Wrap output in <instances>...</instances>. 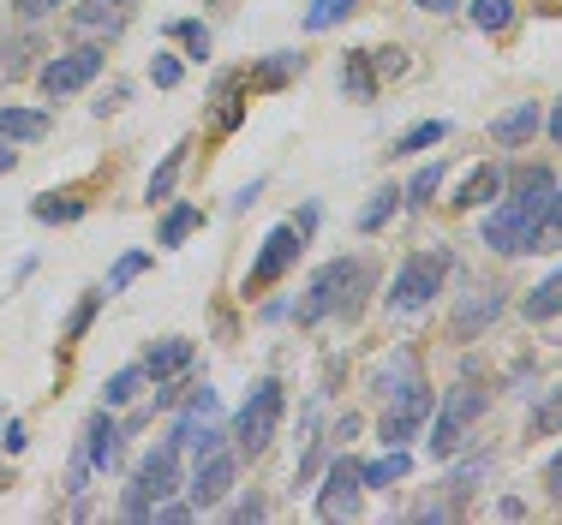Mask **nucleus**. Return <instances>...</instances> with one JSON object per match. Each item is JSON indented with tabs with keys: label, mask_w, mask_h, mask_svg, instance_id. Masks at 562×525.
Instances as JSON below:
<instances>
[{
	"label": "nucleus",
	"mask_w": 562,
	"mask_h": 525,
	"mask_svg": "<svg viewBox=\"0 0 562 525\" xmlns=\"http://www.w3.org/2000/svg\"><path fill=\"white\" fill-rule=\"evenodd\" d=\"M508 185V204L491 209L485 221V246L503 251V258H527V251H544V215H551L557 180L551 168H520Z\"/></svg>",
	"instance_id": "obj_1"
},
{
	"label": "nucleus",
	"mask_w": 562,
	"mask_h": 525,
	"mask_svg": "<svg viewBox=\"0 0 562 525\" xmlns=\"http://www.w3.org/2000/svg\"><path fill=\"white\" fill-rule=\"evenodd\" d=\"M366 287H371V263L366 258H336L305 281V299L293 305V317H300L305 329H317V322H329V317H353Z\"/></svg>",
	"instance_id": "obj_2"
},
{
	"label": "nucleus",
	"mask_w": 562,
	"mask_h": 525,
	"mask_svg": "<svg viewBox=\"0 0 562 525\" xmlns=\"http://www.w3.org/2000/svg\"><path fill=\"white\" fill-rule=\"evenodd\" d=\"M180 490V442H162V448H150L138 460V472H132L126 495H120V514L126 520H150L156 502H168V495Z\"/></svg>",
	"instance_id": "obj_3"
},
{
	"label": "nucleus",
	"mask_w": 562,
	"mask_h": 525,
	"mask_svg": "<svg viewBox=\"0 0 562 525\" xmlns=\"http://www.w3.org/2000/svg\"><path fill=\"white\" fill-rule=\"evenodd\" d=\"M485 407H491V388H479V383H454V388H443V407H437V419H431V454H437V460L461 454L467 430L485 419Z\"/></svg>",
	"instance_id": "obj_4"
},
{
	"label": "nucleus",
	"mask_w": 562,
	"mask_h": 525,
	"mask_svg": "<svg viewBox=\"0 0 562 525\" xmlns=\"http://www.w3.org/2000/svg\"><path fill=\"white\" fill-rule=\"evenodd\" d=\"M449 269H454V258H449V251H419V258H407V263L395 269L390 311H395V317H419L425 305H431L437 293H443Z\"/></svg>",
	"instance_id": "obj_5"
},
{
	"label": "nucleus",
	"mask_w": 562,
	"mask_h": 525,
	"mask_svg": "<svg viewBox=\"0 0 562 525\" xmlns=\"http://www.w3.org/2000/svg\"><path fill=\"white\" fill-rule=\"evenodd\" d=\"M312 227H317V209H300L293 221H281L276 233L263 239V251L251 258V269H246V293H263V287H276V281L293 269V258H300V246L312 239Z\"/></svg>",
	"instance_id": "obj_6"
},
{
	"label": "nucleus",
	"mask_w": 562,
	"mask_h": 525,
	"mask_svg": "<svg viewBox=\"0 0 562 525\" xmlns=\"http://www.w3.org/2000/svg\"><path fill=\"white\" fill-rule=\"evenodd\" d=\"M281 383L276 376H263V383H251V395H246V407L234 412V448L239 454H263L270 448V436L281 430Z\"/></svg>",
	"instance_id": "obj_7"
},
{
	"label": "nucleus",
	"mask_w": 562,
	"mask_h": 525,
	"mask_svg": "<svg viewBox=\"0 0 562 525\" xmlns=\"http://www.w3.org/2000/svg\"><path fill=\"white\" fill-rule=\"evenodd\" d=\"M234 478H239V448H204L198 454V472L186 478V490H192V507L204 514V507H216L227 490H234Z\"/></svg>",
	"instance_id": "obj_8"
},
{
	"label": "nucleus",
	"mask_w": 562,
	"mask_h": 525,
	"mask_svg": "<svg viewBox=\"0 0 562 525\" xmlns=\"http://www.w3.org/2000/svg\"><path fill=\"white\" fill-rule=\"evenodd\" d=\"M359 490H366V478H359V460H329V478L317 483V520H353L359 514Z\"/></svg>",
	"instance_id": "obj_9"
},
{
	"label": "nucleus",
	"mask_w": 562,
	"mask_h": 525,
	"mask_svg": "<svg viewBox=\"0 0 562 525\" xmlns=\"http://www.w3.org/2000/svg\"><path fill=\"white\" fill-rule=\"evenodd\" d=\"M425 419H431V388H425V383L395 388V395H390V412H383V442H390V448H407V436H413Z\"/></svg>",
	"instance_id": "obj_10"
},
{
	"label": "nucleus",
	"mask_w": 562,
	"mask_h": 525,
	"mask_svg": "<svg viewBox=\"0 0 562 525\" xmlns=\"http://www.w3.org/2000/svg\"><path fill=\"white\" fill-rule=\"evenodd\" d=\"M97 72H102V48H72V54H55V60L43 66V90H48V96H72V90H85Z\"/></svg>",
	"instance_id": "obj_11"
},
{
	"label": "nucleus",
	"mask_w": 562,
	"mask_h": 525,
	"mask_svg": "<svg viewBox=\"0 0 562 525\" xmlns=\"http://www.w3.org/2000/svg\"><path fill=\"white\" fill-rule=\"evenodd\" d=\"M85 460H90V472H114V460H120V424L109 419V407L85 424Z\"/></svg>",
	"instance_id": "obj_12"
},
{
	"label": "nucleus",
	"mask_w": 562,
	"mask_h": 525,
	"mask_svg": "<svg viewBox=\"0 0 562 525\" xmlns=\"http://www.w3.org/2000/svg\"><path fill=\"white\" fill-rule=\"evenodd\" d=\"M532 132H539V102H520V107H508V114L491 119V144H497V150H520Z\"/></svg>",
	"instance_id": "obj_13"
},
{
	"label": "nucleus",
	"mask_w": 562,
	"mask_h": 525,
	"mask_svg": "<svg viewBox=\"0 0 562 525\" xmlns=\"http://www.w3.org/2000/svg\"><path fill=\"white\" fill-rule=\"evenodd\" d=\"M503 317V293L497 287H479V293H467V305H461V311H454V334H461V341H473V334L479 329H485V322H497Z\"/></svg>",
	"instance_id": "obj_14"
},
{
	"label": "nucleus",
	"mask_w": 562,
	"mask_h": 525,
	"mask_svg": "<svg viewBox=\"0 0 562 525\" xmlns=\"http://www.w3.org/2000/svg\"><path fill=\"white\" fill-rule=\"evenodd\" d=\"M341 90H347V102H378V66H371V48H353L341 60Z\"/></svg>",
	"instance_id": "obj_15"
},
{
	"label": "nucleus",
	"mask_w": 562,
	"mask_h": 525,
	"mask_svg": "<svg viewBox=\"0 0 562 525\" xmlns=\"http://www.w3.org/2000/svg\"><path fill=\"white\" fill-rule=\"evenodd\" d=\"M186 365H192V341H180V334H173V341H156L150 353H144V376H150V383H168V376H180Z\"/></svg>",
	"instance_id": "obj_16"
},
{
	"label": "nucleus",
	"mask_w": 562,
	"mask_h": 525,
	"mask_svg": "<svg viewBox=\"0 0 562 525\" xmlns=\"http://www.w3.org/2000/svg\"><path fill=\"white\" fill-rule=\"evenodd\" d=\"M48 138V114L36 107H0V144H36Z\"/></svg>",
	"instance_id": "obj_17"
},
{
	"label": "nucleus",
	"mask_w": 562,
	"mask_h": 525,
	"mask_svg": "<svg viewBox=\"0 0 562 525\" xmlns=\"http://www.w3.org/2000/svg\"><path fill=\"white\" fill-rule=\"evenodd\" d=\"M497 192H503V168H491V161H479V168L461 180V192H454V209H479V204H491Z\"/></svg>",
	"instance_id": "obj_18"
},
{
	"label": "nucleus",
	"mask_w": 562,
	"mask_h": 525,
	"mask_svg": "<svg viewBox=\"0 0 562 525\" xmlns=\"http://www.w3.org/2000/svg\"><path fill=\"white\" fill-rule=\"evenodd\" d=\"M413 472V460H407V448H390L383 460H371V466H359V478H366V490H395L401 478Z\"/></svg>",
	"instance_id": "obj_19"
},
{
	"label": "nucleus",
	"mask_w": 562,
	"mask_h": 525,
	"mask_svg": "<svg viewBox=\"0 0 562 525\" xmlns=\"http://www.w3.org/2000/svg\"><path fill=\"white\" fill-rule=\"evenodd\" d=\"M520 311H527L532 322H551V317H562V269H557V275H544L539 287L527 293V305H520Z\"/></svg>",
	"instance_id": "obj_20"
},
{
	"label": "nucleus",
	"mask_w": 562,
	"mask_h": 525,
	"mask_svg": "<svg viewBox=\"0 0 562 525\" xmlns=\"http://www.w3.org/2000/svg\"><path fill=\"white\" fill-rule=\"evenodd\" d=\"M126 7L132 0H85L78 24H85V31H120V24H126Z\"/></svg>",
	"instance_id": "obj_21"
},
{
	"label": "nucleus",
	"mask_w": 562,
	"mask_h": 525,
	"mask_svg": "<svg viewBox=\"0 0 562 525\" xmlns=\"http://www.w3.org/2000/svg\"><path fill=\"white\" fill-rule=\"evenodd\" d=\"M180 168H186V144H173V150H168V161L150 173V185H144V197H150V204H168V197H173V180H180Z\"/></svg>",
	"instance_id": "obj_22"
},
{
	"label": "nucleus",
	"mask_w": 562,
	"mask_h": 525,
	"mask_svg": "<svg viewBox=\"0 0 562 525\" xmlns=\"http://www.w3.org/2000/svg\"><path fill=\"white\" fill-rule=\"evenodd\" d=\"M443 138H449V119H419L413 132L395 138V156H419V150H431V144H443Z\"/></svg>",
	"instance_id": "obj_23"
},
{
	"label": "nucleus",
	"mask_w": 562,
	"mask_h": 525,
	"mask_svg": "<svg viewBox=\"0 0 562 525\" xmlns=\"http://www.w3.org/2000/svg\"><path fill=\"white\" fill-rule=\"evenodd\" d=\"M467 12H473V24H479L485 36H503L508 24H515V0H473Z\"/></svg>",
	"instance_id": "obj_24"
},
{
	"label": "nucleus",
	"mask_w": 562,
	"mask_h": 525,
	"mask_svg": "<svg viewBox=\"0 0 562 525\" xmlns=\"http://www.w3.org/2000/svg\"><path fill=\"white\" fill-rule=\"evenodd\" d=\"M353 12H359V0H312V7H305V31H336Z\"/></svg>",
	"instance_id": "obj_25"
},
{
	"label": "nucleus",
	"mask_w": 562,
	"mask_h": 525,
	"mask_svg": "<svg viewBox=\"0 0 562 525\" xmlns=\"http://www.w3.org/2000/svg\"><path fill=\"white\" fill-rule=\"evenodd\" d=\"M150 383L144 376V365H126V370H114L109 376V388H102V407H126V400H138V388Z\"/></svg>",
	"instance_id": "obj_26"
},
{
	"label": "nucleus",
	"mask_w": 562,
	"mask_h": 525,
	"mask_svg": "<svg viewBox=\"0 0 562 525\" xmlns=\"http://www.w3.org/2000/svg\"><path fill=\"white\" fill-rule=\"evenodd\" d=\"M85 215V197L78 192H48V197H36V221H78Z\"/></svg>",
	"instance_id": "obj_27"
},
{
	"label": "nucleus",
	"mask_w": 562,
	"mask_h": 525,
	"mask_svg": "<svg viewBox=\"0 0 562 525\" xmlns=\"http://www.w3.org/2000/svg\"><path fill=\"white\" fill-rule=\"evenodd\" d=\"M198 221H204V215H198L192 204H173V209L162 215V233H156V246H180V239L192 233Z\"/></svg>",
	"instance_id": "obj_28"
},
{
	"label": "nucleus",
	"mask_w": 562,
	"mask_h": 525,
	"mask_svg": "<svg viewBox=\"0 0 562 525\" xmlns=\"http://www.w3.org/2000/svg\"><path fill=\"white\" fill-rule=\"evenodd\" d=\"M395 204H401V192H395V185H383V192H371V204L359 209V227H366V233H378V227L395 215Z\"/></svg>",
	"instance_id": "obj_29"
},
{
	"label": "nucleus",
	"mask_w": 562,
	"mask_h": 525,
	"mask_svg": "<svg viewBox=\"0 0 562 525\" xmlns=\"http://www.w3.org/2000/svg\"><path fill=\"white\" fill-rule=\"evenodd\" d=\"M443 192V161H431V168H419L413 173V185L401 197H407V204H431V197Z\"/></svg>",
	"instance_id": "obj_30"
},
{
	"label": "nucleus",
	"mask_w": 562,
	"mask_h": 525,
	"mask_svg": "<svg viewBox=\"0 0 562 525\" xmlns=\"http://www.w3.org/2000/svg\"><path fill=\"white\" fill-rule=\"evenodd\" d=\"M532 436H562V388H551V400H539V412H532Z\"/></svg>",
	"instance_id": "obj_31"
},
{
	"label": "nucleus",
	"mask_w": 562,
	"mask_h": 525,
	"mask_svg": "<svg viewBox=\"0 0 562 525\" xmlns=\"http://www.w3.org/2000/svg\"><path fill=\"white\" fill-rule=\"evenodd\" d=\"M168 36H173V43H186V48H192V60H204V54H210V31H204L198 19H180V24H168Z\"/></svg>",
	"instance_id": "obj_32"
},
{
	"label": "nucleus",
	"mask_w": 562,
	"mask_h": 525,
	"mask_svg": "<svg viewBox=\"0 0 562 525\" xmlns=\"http://www.w3.org/2000/svg\"><path fill=\"white\" fill-rule=\"evenodd\" d=\"M144 269H150V258H144V251H126V258H120V263L109 269V293H120L126 281H138Z\"/></svg>",
	"instance_id": "obj_33"
},
{
	"label": "nucleus",
	"mask_w": 562,
	"mask_h": 525,
	"mask_svg": "<svg viewBox=\"0 0 562 525\" xmlns=\"http://www.w3.org/2000/svg\"><path fill=\"white\" fill-rule=\"evenodd\" d=\"M97 305H102V293H85V299H78V311L66 317V329H60V341H78V334L90 329V317H97Z\"/></svg>",
	"instance_id": "obj_34"
},
{
	"label": "nucleus",
	"mask_w": 562,
	"mask_h": 525,
	"mask_svg": "<svg viewBox=\"0 0 562 525\" xmlns=\"http://www.w3.org/2000/svg\"><path fill=\"white\" fill-rule=\"evenodd\" d=\"M371 66H378V78H401L407 72V54L401 48H371Z\"/></svg>",
	"instance_id": "obj_35"
},
{
	"label": "nucleus",
	"mask_w": 562,
	"mask_h": 525,
	"mask_svg": "<svg viewBox=\"0 0 562 525\" xmlns=\"http://www.w3.org/2000/svg\"><path fill=\"white\" fill-rule=\"evenodd\" d=\"M150 78H156L162 90H173V84H180V60H173V54H156V60H150Z\"/></svg>",
	"instance_id": "obj_36"
},
{
	"label": "nucleus",
	"mask_w": 562,
	"mask_h": 525,
	"mask_svg": "<svg viewBox=\"0 0 562 525\" xmlns=\"http://www.w3.org/2000/svg\"><path fill=\"white\" fill-rule=\"evenodd\" d=\"M192 514H198L192 502H156V514H150V520H162V525H186Z\"/></svg>",
	"instance_id": "obj_37"
},
{
	"label": "nucleus",
	"mask_w": 562,
	"mask_h": 525,
	"mask_svg": "<svg viewBox=\"0 0 562 525\" xmlns=\"http://www.w3.org/2000/svg\"><path fill=\"white\" fill-rule=\"evenodd\" d=\"M227 520H263V495H239V502L227 507Z\"/></svg>",
	"instance_id": "obj_38"
},
{
	"label": "nucleus",
	"mask_w": 562,
	"mask_h": 525,
	"mask_svg": "<svg viewBox=\"0 0 562 525\" xmlns=\"http://www.w3.org/2000/svg\"><path fill=\"white\" fill-rule=\"evenodd\" d=\"M24 442H31V430H24L19 419H12L7 430H0V448H7V454H19V448H24Z\"/></svg>",
	"instance_id": "obj_39"
},
{
	"label": "nucleus",
	"mask_w": 562,
	"mask_h": 525,
	"mask_svg": "<svg viewBox=\"0 0 562 525\" xmlns=\"http://www.w3.org/2000/svg\"><path fill=\"white\" fill-rule=\"evenodd\" d=\"M562 239V192L551 197V215H544V246H557Z\"/></svg>",
	"instance_id": "obj_40"
},
{
	"label": "nucleus",
	"mask_w": 562,
	"mask_h": 525,
	"mask_svg": "<svg viewBox=\"0 0 562 525\" xmlns=\"http://www.w3.org/2000/svg\"><path fill=\"white\" fill-rule=\"evenodd\" d=\"M12 7H19L24 19H43V12H55V7H66V0H12Z\"/></svg>",
	"instance_id": "obj_41"
},
{
	"label": "nucleus",
	"mask_w": 562,
	"mask_h": 525,
	"mask_svg": "<svg viewBox=\"0 0 562 525\" xmlns=\"http://www.w3.org/2000/svg\"><path fill=\"white\" fill-rule=\"evenodd\" d=\"M544 483H551V495L562 502V454H551V466H544Z\"/></svg>",
	"instance_id": "obj_42"
},
{
	"label": "nucleus",
	"mask_w": 562,
	"mask_h": 525,
	"mask_svg": "<svg viewBox=\"0 0 562 525\" xmlns=\"http://www.w3.org/2000/svg\"><path fill=\"white\" fill-rule=\"evenodd\" d=\"M120 102H126V84H109V96H102V102H97V114H114V107H120Z\"/></svg>",
	"instance_id": "obj_43"
},
{
	"label": "nucleus",
	"mask_w": 562,
	"mask_h": 525,
	"mask_svg": "<svg viewBox=\"0 0 562 525\" xmlns=\"http://www.w3.org/2000/svg\"><path fill=\"white\" fill-rule=\"evenodd\" d=\"M258 192H263V180H251V185H239V197H234V209H251V204H258Z\"/></svg>",
	"instance_id": "obj_44"
},
{
	"label": "nucleus",
	"mask_w": 562,
	"mask_h": 525,
	"mask_svg": "<svg viewBox=\"0 0 562 525\" xmlns=\"http://www.w3.org/2000/svg\"><path fill=\"white\" fill-rule=\"evenodd\" d=\"M497 514H503V520H520V514H527V502H515V495H503V502H497Z\"/></svg>",
	"instance_id": "obj_45"
},
{
	"label": "nucleus",
	"mask_w": 562,
	"mask_h": 525,
	"mask_svg": "<svg viewBox=\"0 0 562 525\" xmlns=\"http://www.w3.org/2000/svg\"><path fill=\"white\" fill-rule=\"evenodd\" d=\"M413 7H419V12H454L461 0H413Z\"/></svg>",
	"instance_id": "obj_46"
},
{
	"label": "nucleus",
	"mask_w": 562,
	"mask_h": 525,
	"mask_svg": "<svg viewBox=\"0 0 562 525\" xmlns=\"http://www.w3.org/2000/svg\"><path fill=\"white\" fill-rule=\"evenodd\" d=\"M544 126H551V144H562V102L551 107V119H544Z\"/></svg>",
	"instance_id": "obj_47"
},
{
	"label": "nucleus",
	"mask_w": 562,
	"mask_h": 525,
	"mask_svg": "<svg viewBox=\"0 0 562 525\" xmlns=\"http://www.w3.org/2000/svg\"><path fill=\"white\" fill-rule=\"evenodd\" d=\"M0 173H12V144H0Z\"/></svg>",
	"instance_id": "obj_48"
}]
</instances>
